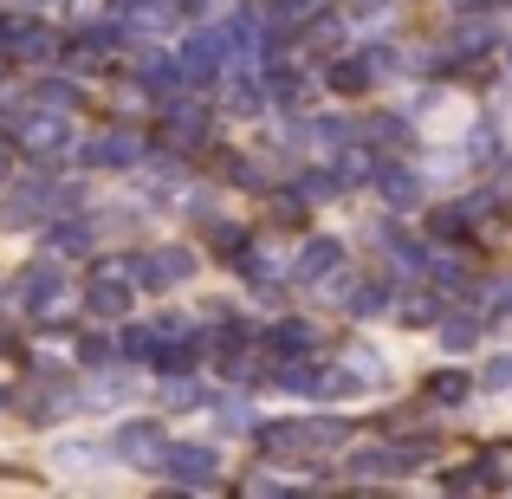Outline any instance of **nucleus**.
Listing matches in <instances>:
<instances>
[{
	"mask_svg": "<svg viewBox=\"0 0 512 499\" xmlns=\"http://www.w3.org/2000/svg\"><path fill=\"white\" fill-rule=\"evenodd\" d=\"M331 448H344V422H279V428H266V454H273V461L331 454Z\"/></svg>",
	"mask_w": 512,
	"mask_h": 499,
	"instance_id": "f257e3e1",
	"label": "nucleus"
},
{
	"mask_svg": "<svg viewBox=\"0 0 512 499\" xmlns=\"http://www.w3.org/2000/svg\"><path fill=\"white\" fill-rule=\"evenodd\" d=\"M156 467H163L175 487H195V493L221 480V461H214V448H201V441H163Z\"/></svg>",
	"mask_w": 512,
	"mask_h": 499,
	"instance_id": "f03ea898",
	"label": "nucleus"
},
{
	"mask_svg": "<svg viewBox=\"0 0 512 499\" xmlns=\"http://www.w3.org/2000/svg\"><path fill=\"white\" fill-rule=\"evenodd\" d=\"M13 299H20L26 312L52 318V312L65 305V266H59V260H33L20 279H13Z\"/></svg>",
	"mask_w": 512,
	"mask_h": 499,
	"instance_id": "7ed1b4c3",
	"label": "nucleus"
},
{
	"mask_svg": "<svg viewBox=\"0 0 512 499\" xmlns=\"http://www.w3.org/2000/svg\"><path fill=\"white\" fill-rule=\"evenodd\" d=\"M195 253L188 247H156V253H137V279L150 292H169V286H188V279H195Z\"/></svg>",
	"mask_w": 512,
	"mask_h": 499,
	"instance_id": "20e7f679",
	"label": "nucleus"
},
{
	"mask_svg": "<svg viewBox=\"0 0 512 499\" xmlns=\"http://www.w3.org/2000/svg\"><path fill=\"white\" fill-rule=\"evenodd\" d=\"M20 143H26L33 156H46V163H52V156L72 150V124H65V111H46V104H39V111L20 124Z\"/></svg>",
	"mask_w": 512,
	"mask_h": 499,
	"instance_id": "39448f33",
	"label": "nucleus"
},
{
	"mask_svg": "<svg viewBox=\"0 0 512 499\" xmlns=\"http://www.w3.org/2000/svg\"><path fill=\"white\" fill-rule=\"evenodd\" d=\"M227 59H234V39H227V26H208V33H195V39L182 46V72H188V78H214Z\"/></svg>",
	"mask_w": 512,
	"mask_h": 499,
	"instance_id": "423d86ee",
	"label": "nucleus"
},
{
	"mask_svg": "<svg viewBox=\"0 0 512 499\" xmlns=\"http://www.w3.org/2000/svg\"><path fill=\"white\" fill-rule=\"evenodd\" d=\"M111 454L130 461V467H156V454H163V428H156V422H124L111 435Z\"/></svg>",
	"mask_w": 512,
	"mask_h": 499,
	"instance_id": "0eeeda50",
	"label": "nucleus"
},
{
	"mask_svg": "<svg viewBox=\"0 0 512 499\" xmlns=\"http://www.w3.org/2000/svg\"><path fill=\"white\" fill-rule=\"evenodd\" d=\"M143 91H150V104L156 111H175V104H182V59H143Z\"/></svg>",
	"mask_w": 512,
	"mask_h": 499,
	"instance_id": "6e6552de",
	"label": "nucleus"
},
{
	"mask_svg": "<svg viewBox=\"0 0 512 499\" xmlns=\"http://www.w3.org/2000/svg\"><path fill=\"white\" fill-rule=\"evenodd\" d=\"M78 156H85L91 169H130L137 163V137H130V130H98Z\"/></svg>",
	"mask_w": 512,
	"mask_h": 499,
	"instance_id": "1a4fd4ad",
	"label": "nucleus"
},
{
	"mask_svg": "<svg viewBox=\"0 0 512 499\" xmlns=\"http://www.w3.org/2000/svg\"><path fill=\"white\" fill-rule=\"evenodd\" d=\"M338 266H344V247H338V240H305V253H299V266H292V279L318 286V279H331Z\"/></svg>",
	"mask_w": 512,
	"mask_h": 499,
	"instance_id": "9d476101",
	"label": "nucleus"
},
{
	"mask_svg": "<svg viewBox=\"0 0 512 499\" xmlns=\"http://www.w3.org/2000/svg\"><path fill=\"white\" fill-rule=\"evenodd\" d=\"M415 461H422L415 448H363L350 467H357V474H409Z\"/></svg>",
	"mask_w": 512,
	"mask_h": 499,
	"instance_id": "9b49d317",
	"label": "nucleus"
},
{
	"mask_svg": "<svg viewBox=\"0 0 512 499\" xmlns=\"http://www.w3.org/2000/svg\"><path fill=\"white\" fill-rule=\"evenodd\" d=\"M312 344H318V331L299 325V318H286V325L266 331V350H273V357H299V350H312Z\"/></svg>",
	"mask_w": 512,
	"mask_h": 499,
	"instance_id": "f8f14e48",
	"label": "nucleus"
},
{
	"mask_svg": "<svg viewBox=\"0 0 512 499\" xmlns=\"http://www.w3.org/2000/svg\"><path fill=\"white\" fill-rule=\"evenodd\" d=\"M85 299H91V312H98V318H117L130 305V286H124V279H111V273H98Z\"/></svg>",
	"mask_w": 512,
	"mask_h": 499,
	"instance_id": "ddd939ff",
	"label": "nucleus"
},
{
	"mask_svg": "<svg viewBox=\"0 0 512 499\" xmlns=\"http://www.w3.org/2000/svg\"><path fill=\"white\" fill-rule=\"evenodd\" d=\"M175 7L169 0H130V33H169Z\"/></svg>",
	"mask_w": 512,
	"mask_h": 499,
	"instance_id": "4468645a",
	"label": "nucleus"
},
{
	"mask_svg": "<svg viewBox=\"0 0 512 499\" xmlns=\"http://www.w3.org/2000/svg\"><path fill=\"white\" fill-rule=\"evenodd\" d=\"M376 182H383L389 208H415V195H422V182H415L409 169H376Z\"/></svg>",
	"mask_w": 512,
	"mask_h": 499,
	"instance_id": "2eb2a0df",
	"label": "nucleus"
},
{
	"mask_svg": "<svg viewBox=\"0 0 512 499\" xmlns=\"http://www.w3.org/2000/svg\"><path fill=\"white\" fill-rule=\"evenodd\" d=\"M376 78V65L370 59H344V65H331V91H363Z\"/></svg>",
	"mask_w": 512,
	"mask_h": 499,
	"instance_id": "dca6fc26",
	"label": "nucleus"
},
{
	"mask_svg": "<svg viewBox=\"0 0 512 499\" xmlns=\"http://www.w3.org/2000/svg\"><path fill=\"white\" fill-rule=\"evenodd\" d=\"M266 85H253V78H227V111H260Z\"/></svg>",
	"mask_w": 512,
	"mask_h": 499,
	"instance_id": "f3484780",
	"label": "nucleus"
},
{
	"mask_svg": "<svg viewBox=\"0 0 512 499\" xmlns=\"http://www.w3.org/2000/svg\"><path fill=\"white\" fill-rule=\"evenodd\" d=\"M85 247H91V227H85V221L52 227V253H85Z\"/></svg>",
	"mask_w": 512,
	"mask_h": 499,
	"instance_id": "a211bd4d",
	"label": "nucleus"
},
{
	"mask_svg": "<svg viewBox=\"0 0 512 499\" xmlns=\"http://www.w3.org/2000/svg\"><path fill=\"white\" fill-rule=\"evenodd\" d=\"M214 422H221V428H234V435H240V428H253V415H247V402H240V396H227V402H214Z\"/></svg>",
	"mask_w": 512,
	"mask_h": 499,
	"instance_id": "6ab92c4d",
	"label": "nucleus"
},
{
	"mask_svg": "<svg viewBox=\"0 0 512 499\" xmlns=\"http://www.w3.org/2000/svg\"><path fill=\"white\" fill-rule=\"evenodd\" d=\"M344 312H350V318H376V312H383V286H357Z\"/></svg>",
	"mask_w": 512,
	"mask_h": 499,
	"instance_id": "aec40b11",
	"label": "nucleus"
},
{
	"mask_svg": "<svg viewBox=\"0 0 512 499\" xmlns=\"http://www.w3.org/2000/svg\"><path fill=\"white\" fill-rule=\"evenodd\" d=\"M104 454H111V448H91V441H65V448H59V461H65V467H98Z\"/></svg>",
	"mask_w": 512,
	"mask_h": 499,
	"instance_id": "412c9836",
	"label": "nucleus"
},
{
	"mask_svg": "<svg viewBox=\"0 0 512 499\" xmlns=\"http://www.w3.org/2000/svg\"><path fill=\"white\" fill-rule=\"evenodd\" d=\"M39 104H46V111H72L78 85H59V78H52V85H39Z\"/></svg>",
	"mask_w": 512,
	"mask_h": 499,
	"instance_id": "4be33fe9",
	"label": "nucleus"
},
{
	"mask_svg": "<svg viewBox=\"0 0 512 499\" xmlns=\"http://www.w3.org/2000/svg\"><path fill=\"white\" fill-rule=\"evenodd\" d=\"M474 337H480V325H474V318H454V325H441V344H454V350H467Z\"/></svg>",
	"mask_w": 512,
	"mask_h": 499,
	"instance_id": "5701e85b",
	"label": "nucleus"
},
{
	"mask_svg": "<svg viewBox=\"0 0 512 499\" xmlns=\"http://www.w3.org/2000/svg\"><path fill=\"white\" fill-rule=\"evenodd\" d=\"M428 396H435V402H461L467 396V376H435V383H428Z\"/></svg>",
	"mask_w": 512,
	"mask_h": 499,
	"instance_id": "b1692460",
	"label": "nucleus"
},
{
	"mask_svg": "<svg viewBox=\"0 0 512 499\" xmlns=\"http://www.w3.org/2000/svg\"><path fill=\"white\" fill-rule=\"evenodd\" d=\"M163 402H175V409H188V402H195V383H188V376H169V383H163Z\"/></svg>",
	"mask_w": 512,
	"mask_h": 499,
	"instance_id": "393cba45",
	"label": "nucleus"
},
{
	"mask_svg": "<svg viewBox=\"0 0 512 499\" xmlns=\"http://www.w3.org/2000/svg\"><path fill=\"white\" fill-rule=\"evenodd\" d=\"M487 383H493V389H512V350H506V357H493V363H487Z\"/></svg>",
	"mask_w": 512,
	"mask_h": 499,
	"instance_id": "a878e982",
	"label": "nucleus"
},
{
	"mask_svg": "<svg viewBox=\"0 0 512 499\" xmlns=\"http://www.w3.org/2000/svg\"><path fill=\"white\" fill-rule=\"evenodd\" d=\"M402 318H409V325H428V318H435V299H409V305H402Z\"/></svg>",
	"mask_w": 512,
	"mask_h": 499,
	"instance_id": "bb28decb",
	"label": "nucleus"
},
{
	"mask_svg": "<svg viewBox=\"0 0 512 499\" xmlns=\"http://www.w3.org/2000/svg\"><path fill=\"white\" fill-rule=\"evenodd\" d=\"M98 396H130V376H124V370H117V376H104V383H98Z\"/></svg>",
	"mask_w": 512,
	"mask_h": 499,
	"instance_id": "cd10ccee",
	"label": "nucleus"
},
{
	"mask_svg": "<svg viewBox=\"0 0 512 499\" xmlns=\"http://www.w3.org/2000/svg\"><path fill=\"white\" fill-rule=\"evenodd\" d=\"M247 493H286V480H273V474H253V480H247Z\"/></svg>",
	"mask_w": 512,
	"mask_h": 499,
	"instance_id": "c85d7f7f",
	"label": "nucleus"
},
{
	"mask_svg": "<svg viewBox=\"0 0 512 499\" xmlns=\"http://www.w3.org/2000/svg\"><path fill=\"white\" fill-rule=\"evenodd\" d=\"M493 312L512 318V279H506V286H493Z\"/></svg>",
	"mask_w": 512,
	"mask_h": 499,
	"instance_id": "c756f323",
	"label": "nucleus"
},
{
	"mask_svg": "<svg viewBox=\"0 0 512 499\" xmlns=\"http://www.w3.org/2000/svg\"><path fill=\"white\" fill-rule=\"evenodd\" d=\"M7 169H13V150H7V143H0V182H7Z\"/></svg>",
	"mask_w": 512,
	"mask_h": 499,
	"instance_id": "7c9ffc66",
	"label": "nucleus"
},
{
	"mask_svg": "<svg viewBox=\"0 0 512 499\" xmlns=\"http://www.w3.org/2000/svg\"><path fill=\"white\" fill-rule=\"evenodd\" d=\"M454 7H487V0H454Z\"/></svg>",
	"mask_w": 512,
	"mask_h": 499,
	"instance_id": "2f4dec72",
	"label": "nucleus"
},
{
	"mask_svg": "<svg viewBox=\"0 0 512 499\" xmlns=\"http://www.w3.org/2000/svg\"><path fill=\"white\" fill-rule=\"evenodd\" d=\"M195 7H201V0H195Z\"/></svg>",
	"mask_w": 512,
	"mask_h": 499,
	"instance_id": "473e14b6",
	"label": "nucleus"
}]
</instances>
